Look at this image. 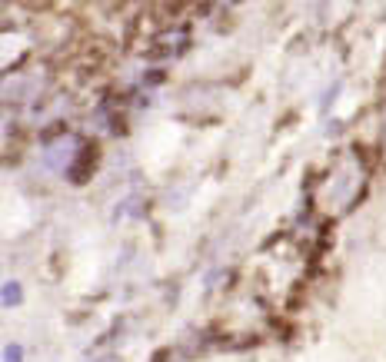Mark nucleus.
Returning <instances> with one entry per match:
<instances>
[{
  "label": "nucleus",
  "mask_w": 386,
  "mask_h": 362,
  "mask_svg": "<svg viewBox=\"0 0 386 362\" xmlns=\"http://www.w3.org/2000/svg\"><path fill=\"white\" fill-rule=\"evenodd\" d=\"M4 362H24V349H20V342H7V346H4Z\"/></svg>",
  "instance_id": "f03ea898"
},
{
  "label": "nucleus",
  "mask_w": 386,
  "mask_h": 362,
  "mask_svg": "<svg viewBox=\"0 0 386 362\" xmlns=\"http://www.w3.org/2000/svg\"><path fill=\"white\" fill-rule=\"evenodd\" d=\"M20 300H24V289H20V283H17V279H7V283H4V306L11 309V306H17Z\"/></svg>",
  "instance_id": "f257e3e1"
}]
</instances>
